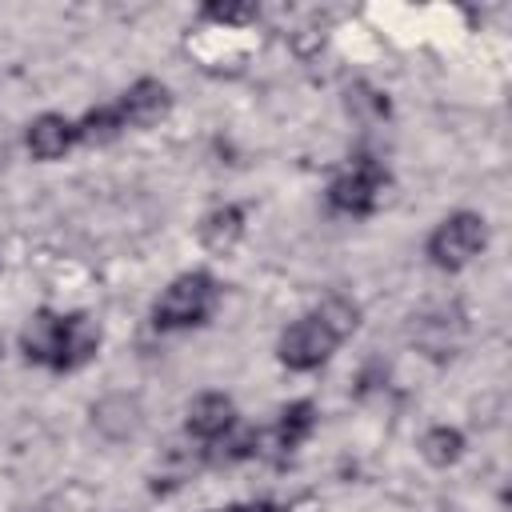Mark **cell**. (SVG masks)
<instances>
[{
	"label": "cell",
	"mask_w": 512,
	"mask_h": 512,
	"mask_svg": "<svg viewBox=\"0 0 512 512\" xmlns=\"http://www.w3.org/2000/svg\"><path fill=\"white\" fill-rule=\"evenodd\" d=\"M312 428H316V404H312V400H296V404H288V408L280 412L272 440H276L280 452H296V448L312 436Z\"/></svg>",
	"instance_id": "obj_11"
},
{
	"label": "cell",
	"mask_w": 512,
	"mask_h": 512,
	"mask_svg": "<svg viewBox=\"0 0 512 512\" xmlns=\"http://www.w3.org/2000/svg\"><path fill=\"white\" fill-rule=\"evenodd\" d=\"M220 512H284V508L272 504V500H256V504H232V508H220Z\"/></svg>",
	"instance_id": "obj_15"
},
{
	"label": "cell",
	"mask_w": 512,
	"mask_h": 512,
	"mask_svg": "<svg viewBox=\"0 0 512 512\" xmlns=\"http://www.w3.org/2000/svg\"><path fill=\"white\" fill-rule=\"evenodd\" d=\"M240 236H244V212H240L236 204L212 208V212L200 220V244H204L208 252H232Z\"/></svg>",
	"instance_id": "obj_10"
},
{
	"label": "cell",
	"mask_w": 512,
	"mask_h": 512,
	"mask_svg": "<svg viewBox=\"0 0 512 512\" xmlns=\"http://www.w3.org/2000/svg\"><path fill=\"white\" fill-rule=\"evenodd\" d=\"M120 132H124V120H120L116 104L112 108H92L76 120V140L80 144H112Z\"/></svg>",
	"instance_id": "obj_13"
},
{
	"label": "cell",
	"mask_w": 512,
	"mask_h": 512,
	"mask_svg": "<svg viewBox=\"0 0 512 512\" xmlns=\"http://www.w3.org/2000/svg\"><path fill=\"white\" fill-rule=\"evenodd\" d=\"M24 140H28V152L36 160H60L76 144V124L64 120L60 112H44V116H36L28 124V136Z\"/></svg>",
	"instance_id": "obj_9"
},
{
	"label": "cell",
	"mask_w": 512,
	"mask_h": 512,
	"mask_svg": "<svg viewBox=\"0 0 512 512\" xmlns=\"http://www.w3.org/2000/svg\"><path fill=\"white\" fill-rule=\"evenodd\" d=\"M384 188H388V172L372 156H356L328 184V208L332 212H344V216H368V212H376Z\"/></svg>",
	"instance_id": "obj_4"
},
{
	"label": "cell",
	"mask_w": 512,
	"mask_h": 512,
	"mask_svg": "<svg viewBox=\"0 0 512 512\" xmlns=\"http://www.w3.org/2000/svg\"><path fill=\"white\" fill-rule=\"evenodd\" d=\"M420 456L432 468H448V464H456L464 456V436L456 428H448V424H436V428H428L420 436Z\"/></svg>",
	"instance_id": "obj_12"
},
{
	"label": "cell",
	"mask_w": 512,
	"mask_h": 512,
	"mask_svg": "<svg viewBox=\"0 0 512 512\" xmlns=\"http://www.w3.org/2000/svg\"><path fill=\"white\" fill-rule=\"evenodd\" d=\"M236 424V404L224 392H204L188 404V432L196 440H220L228 428Z\"/></svg>",
	"instance_id": "obj_8"
},
{
	"label": "cell",
	"mask_w": 512,
	"mask_h": 512,
	"mask_svg": "<svg viewBox=\"0 0 512 512\" xmlns=\"http://www.w3.org/2000/svg\"><path fill=\"white\" fill-rule=\"evenodd\" d=\"M100 348V324L88 316V312H68L64 324H60V352H56V364L52 372H76L84 368Z\"/></svg>",
	"instance_id": "obj_6"
},
{
	"label": "cell",
	"mask_w": 512,
	"mask_h": 512,
	"mask_svg": "<svg viewBox=\"0 0 512 512\" xmlns=\"http://www.w3.org/2000/svg\"><path fill=\"white\" fill-rule=\"evenodd\" d=\"M168 108H172V92L152 76H140L116 100V112H120L124 128H152V124H160L168 116Z\"/></svg>",
	"instance_id": "obj_5"
},
{
	"label": "cell",
	"mask_w": 512,
	"mask_h": 512,
	"mask_svg": "<svg viewBox=\"0 0 512 512\" xmlns=\"http://www.w3.org/2000/svg\"><path fill=\"white\" fill-rule=\"evenodd\" d=\"M488 244V224L480 212H452L436 224V232L428 236V260L444 272H460L464 264H472Z\"/></svg>",
	"instance_id": "obj_3"
},
{
	"label": "cell",
	"mask_w": 512,
	"mask_h": 512,
	"mask_svg": "<svg viewBox=\"0 0 512 512\" xmlns=\"http://www.w3.org/2000/svg\"><path fill=\"white\" fill-rule=\"evenodd\" d=\"M60 324H64V316L52 312V308H40L36 316H28V324H24V332H20V352L28 356V364H44V368L56 364V352H60Z\"/></svg>",
	"instance_id": "obj_7"
},
{
	"label": "cell",
	"mask_w": 512,
	"mask_h": 512,
	"mask_svg": "<svg viewBox=\"0 0 512 512\" xmlns=\"http://www.w3.org/2000/svg\"><path fill=\"white\" fill-rule=\"evenodd\" d=\"M208 20H220V24H240L252 16V8H204Z\"/></svg>",
	"instance_id": "obj_14"
},
{
	"label": "cell",
	"mask_w": 512,
	"mask_h": 512,
	"mask_svg": "<svg viewBox=\"0 0 512 512\" xmlns=\"http://www.w3.org/2000/svg\"><path fill=\"white\" fill-rule=\"evenodd\" d=\"M356 316H360L356 304L332 296V300H324L316 312L292 320V324L280 332V344H276L280 364L292 368V372H312V368H320V364L336 352V344L356 328Z\"/></svg>",
	"instance_id": "obj_1"
},
{
	"label": "cell",
	"mask_w": 512,
	"mask_h": 512,
	"mask_svg": "<svg viewBox=\"0 0 512 512\" xmlns=\"http://www.w3.org/2000/svg\"><path fill=\"white\" fill-rule=\"evenodd\" d=\"M220 300V284L212 272H184L176 276L152 304V328L156 332H180V328H200Z\"/></svg>",
	"instance_id": "obj_2"
}]
</instances>
